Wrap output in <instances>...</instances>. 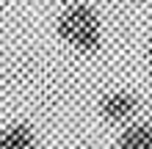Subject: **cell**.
<instances>
[{
    "label": "cell",
    "instance_id": "cell-1",
    "mask_svg": "<svg viewBox=\"0 0 152 149\" xmlns=\"http://www.w3.org/2000/svg\"><path fill=\"white\" fill-rule=\"evenodd\" d=\"M56 33L66 47H72L75 52H83V55H94L105 39L102 17L86 0L61 6V14L56 20Z\"/></svg>",
    "mask_w": 152,
    "mask_h": 149
},
{
    "label": "cell",
    "instance_id": "cell-2",
    "mask_svg": "<svg viewBox=\"0 0 152 149\" xmlns=\"http://www.w3.org/2000/svg\"><path fill=\"white\" fill-rule=\"evenodd\" d=\"M138 113V97L127 89L105 91L100 100V116L111 124H130Z\"/></svg>",
    "mask_w": 152,
    "mask_h": 149
},
{
    "label": "cell",
    "instance_id": "cell-3",
    "mask_svg": "<svg viewBox=\"0 0 152 149\" xmlns=\"http://www.w3.org/2000/svg\"><path fill=\"white\" fill-rule=\"evenodd\" d=\"M116 149H152V124L149 121H130L122 130Z\"/></svg>",
    "mask_w": 152,
    "mask_h": 149
},
{
    "label": "cell",
    "instance_id": "cell-4",
    "mask_svg": "<svg viewBox=\"0 0 152 149\" xmlns=\"http://www.w3.org/2000/svg\"><path fill=\"white\" fill-rule=\"evenodd\" d=\"M36 138L28 124H11L0 130V149H33Z\"/></svg>",
    "mask_w": 152,
    "mask_h": 149
},
{
    "label": "cell",
    "instance_id": "cell-5",
    "mask_svg": "<svg viewBox=\"0 0 152 149\" xmlns=\"http://www.w3.org/2000/svg\"><path fill=\"white\" fill-rule=\"evenodd\" d=\"M147 61H149V66H152V36H149V41H147Z\"/></svg>",
    "mask_w": 152,
    "mask_h": 149
},
{
    "label": "cell",
    "instance_id": "cell-6",
    "mask_svg": "<svg viewBox=\"0 0 152 149\" xmlns=\"http://www.w3.org/2000/svg\"><path fill=\"white\" fill-rule=\"evenodd\" d=\"M58 6H69V3H75V0H56Z\"/></svg>",
    "mask_w": 152,
    "mask_h": 149
},
{
    "label": "cell",
    "instance_id": "cell-7",
    "mask_svg": "<svg viewBox=\"0 0 152 149\" xmlns=\"http://www.w3.org/2000/svg\"><path fill=\"white\" fill-rule=\"evenodd\" d=\"M3 6H6V0H0V8H3Z\"/></svg>",
    "mask_w": 152,
    "mask_h": 149
},
{
    "label": "cell",
    "instance_id": "cell-8",
    "mask_svg": "<svg viewBox=\"0 0 152 149\" xmlns=\"http://www.w3.org/2000/svg\"><path fill=\"white\" fill-rule=\"evenodd\" d=\"M149 124H152V119H149Z\"/></svg>",
    "mask_w": 152,
    "mask_h": 149
}]
</instances>
